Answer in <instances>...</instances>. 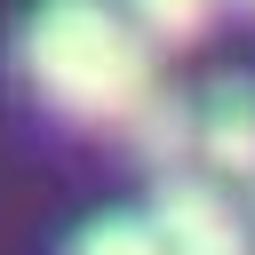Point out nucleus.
I'll return each mask as SVG.
<instances>
[{
    "label": "nucleus",
    "instance_id": "obj_5",
    "mask_svg": "<svg viewBox=\"0 0 255 255\" xmlns=\"http://www.w3.org/2000/svg\"><path fill=\"white\" fill-rule=\"evenodd\" d=\"M72 255H167V239L151 231V215H104L72 239Z\"/></svg>",
    "mask_w": 255,
    "mask_h": 255
},
{
    "label": "nucleus",
    "instance_id": "obj_3",
    "mask_svg": "<svg viewBox=\"0 0 255 255\" xmlns=\"http://www.w3.org/2000/svg\"><path fill=\"white\" fill-rule=\"evenodd\" d=\"M191 159L207 175H255V88L247 80H223L191 112Z\"/></svg>",
    "mask_w": 255,
    "mask_h": 255
},
{
    "label": "nucleus",
    "instance_id": "obj_6",
    "mask_svg": "<svg viewBox=\"0 0 255 255\" xmlns=\"http://www.w3.org/2000/svg\"><path fill=\"white\" fill-rule=\"evenodd\" d=\"M128 16H135L143 40L159 48V40H199L207 16H215V0H128Z\"/></svg>",
    "mask_w": 255,
    "mask_h": 255
},
{
    "label": "nucleus",
    "instance_id": "obj_2",
    "mask_svg": "<svg viewBox=\"0 0 255 255\" xmlns=\"http://www.w3.org/2000/svg\"><path fill=\"white\" fill-rule=\"evenodd\" d=\"M151 231L167 239V255H247V215L223 199L215 175L167 167L151 191Z\"/></svg>",
    "mask_w": 255,
    "mask_h": 255
},
{
    "label": "nucleus",
    "instance_id": "obj_4",
    "mask_svg": "<svg viewBox=\"0 0 255 255\" xmlns=\"http://www.w3.org/2000/svg\"><path fill=\"white\" fill-rule=\"evenodd\" d=\"M120 135H128V151L151 167V175H167V167H191V104L183 96H143L128 120H120Z\"/></svg>",
    "mask_w": 255,
    "mask_h": 255
},
{
    "label": "nucleus",
    "instance_id": "obj_7",
    "mask_svg": "<svg viewBox=\"0 0 255 255\" xmlns=\"http://www.w3.org/2000/svg\"><path fill=\"white\" fill-rule=\"evenodd\" d=\"M239 8H255V0H239Z\"/></svg>",
    "mask_w": 255,
    "mask_h": 255
},
{
    "label": "nucleus",
    "instance_id": "obj_1",
    "mask_svg": "<svg viewBox=\"0 0 255 255\" xmlns=\"http://www.w3.org/2000/svg\"><path fill=\"white\" fill-rule=\"evenodd\" d=\"M16 64H24V88L72 128H120L159 88L143 24L112 0H40L24 16Z\"/></svg>",
    "mask_w": 255,
    "mask_h": 255
}]
</instances>
